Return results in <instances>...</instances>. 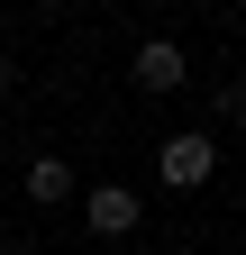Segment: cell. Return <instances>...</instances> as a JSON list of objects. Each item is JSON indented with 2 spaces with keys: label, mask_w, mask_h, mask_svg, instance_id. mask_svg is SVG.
Masks as SVG:
<instances>
[{
  "label": "cell",
  "mask_w": 246,
  "mask_h": 255,
  "mask_svg": "<svg viewBox=\"0 0 246 255\" xmlns=\"http://www.w3.org/2000/svg\"><path fill=\"white\" fill-rule=\"evenodd\" d=\"M155 173H164L173 191H192V182H210V137H164V155H155Z\"/></svg>",
  "instance_id": "1"
},
{
  "label": "cell",
  "mask_w": 246,
  "mask_h": 255,
  "mask_svg": "<svg viewBox=\"0 0 246 255\" xmlns=\"http://www.w3.org/2000/svg\"><path fill=\"white\" fill-rule=\"evenodd\" d=\"M82 219H91V237H128L137 228V191H119V182H101L82 201Z\"/></svg>",
  "instance_id": "2"
},
{
  "label": "cell",
  "mask_w": 246,
  "mask_h": 255,
  "mask_svg": "<svg viewBox=\"0 0 246 255\" xmlns=\"http://www.w3.org/2000/svg\"><path fill=\"white\" fill-rule=\"evenodd\" d=\"M137 82H146V91H173V82H182V46H164V37L137 46Z\"/></svg>",
  "instance_id": "3"
},
{
  "label": "cell",
  "mask_w": 246,
  "mask_h": 255,
  "mask_svg": "<svg viewBox=\"0 0 246 255\" xmlns=\"http://www.w3.org/2000/svg\"><path fill=\"white\" fill-rule=\"evenodd\" d=\"M27 201H37V210H55V201H73V173L55 164V155H37V164H27Z\"/></svg>",
  "instance_id": "4"
},
{
  "label": "cell",
  "mask_w": 246,
  "mask_h": 255,
  "mask_svg": "<svg viewBox=\"0 0 246 255\" xmlns=\"http://www.w3.org/2000/svg\"><path fill=\"white\" fill-rule=\"evenodd\" d=\"M219 110H228V119H237V128H246V91H219Z\"/></svg>",
  "instance_id": "5"
},
{
  "label": "cell",
  "mask_w": 246,
  "mask_h": 255,
  "mask_svg": "<svg viewBox=\"0 0 246 255\" xmlns=\"http://www.w3.org/2000/svg\"><path fill=\"white\" fill-rule=\"evenodd\" d=\"M0 255H18V246H0Z\"/></svg>",
  "instance_id": "6"
}]
</instances>
